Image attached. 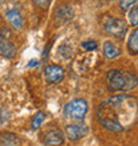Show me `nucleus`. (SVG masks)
Here are the masks:
<instances>
[{"mask_svg":"<svg viewBox=\"0 0 138 146\" xmlns=\"http://www.w3.org/2000/svg\"><path fill=\"white\" fill-rule=\"evenodd\" d=\"M127 49L130 54H138V28L131 32L130 37L127 40Z\"/></svg>","mask_w":138,"mask_h":146,"instance_id":"obj_13","label":"nucleus"},{"mask_svg":"<svg viewBox=\"0 0 138 146\" xmlns=\"http://www.w3.org/2000/svg\"><path fill=\"white\" fill-rule=\"evenodd\" d=\"M37 64H38L37 60H31V62L28 64V66H34V65H37Z\"/></svg>","mask_w":138,"mask_h":146,"instance_id":"obj_21","label":"nucleus"},{"mask_svg":"<svg viewBox=\"0 0 138 146\" xmlns=\"http://www.w3.org/2000/svg\"><path fill=\"white\" fill-rule=\"evenodd\" d=\"M102 50H104V54H105L106 58H114V57H117V56L121 54V49L115 45L114 42H111V41L105 42Z\"/></svg>","mask_w":138,"mask_h":146,"instance_id":"obj_12","label":"nucleus"},{"mask_svg":"<svg viewBox=\"0 0 138 146\" xmlns=\"http://www.w3.org/2000/svg\"><path fill=\"white\" fill-rule=\"evenodd\" d=\"M11 35L9 29L7 28H0V40H7V37Z\"/></svg>","mask_w":138,"mask_h":146,"instance_id":"obj_20","label":"nucleus"},{"mask_svg":"<svg viewBox=\"0 0 138 146\" xmlns=\"http://www.w3.org/2000/svg\"><path fill=\"white\" fill-rule=\"evenodd\" d=\"M138 5V0H121L119 1V8L122 11H127L129 8H133Z\"/></svg>","mask_w":138,"mask_h":146,"instance_id":"obj_15","label":"nucleus"},{"mask_svg":"<svg viewBox=\"0 0 138 146\" xmlns=\"http://www.w3.org/2000/svg\"><path fill=\"white\" fill-rule=\"evenodd\" d=\"M44 121H45V114H44V111H37V113L34 114V117L32 118L31 127L33 130H36V129L40 127V125H41Z\"/></svg>","mask_w":138,"mask_h":146,"instance_id":"obj_14","label":"nucleus"},{"mask_svg":"<svg viewBox=\"0 0 138 146\" xmlns=\"http://www.w3.org/2000/svg\"><path fill=\"white\" fill-rule=\"evenodd\" d=\"M97 119L105 129L121 133L138 117V101L130 94H118L102 101L97 108Z\"/></svg>","mask_w":138,"mask_h":146,"instance_id":"obj_1","label":"nucleus"},{"mask_svg":"<svg viewBox=\"0 0 138 146\" xmlns=\"http://www.w3.org/2000/svg\"><path fill=\"white\" fill-rule=\"evenodd\" d=\"M102 27L105 32H107L109 35L114 36L117 38H122L126 35L127 31L126 23L121 19H117V17H105L102 21Z\"/></svg>","mask_w":138,"mask_h":146,"instance_id":"obj_4","label":"nucleus"},{"mask_svg":"<svg viewBox=\"0 0 138 146\" xmlns=\"http://www.w3.org/2000/svg\"><path fill=\"white\" fill-rule=\"evenodd\" d=\"M5 17L11 23V25L16 29L23 27V16L20 15V12L17 9H9L5 12Z\"/></svg>","mask_w":138,"mask_h":146,"instance_id":"obj_10","label":"nucleus"},{"mask_svg":"<svg viewBox=\"0 0 138 146\" xmlns=\"http://www.w3.org/2000/svg\"><path fill=\"white\" fill-rule=\"evenodd\" d=\"M15 45L8 40H1L0 41V56H3L5 58H11L15 54Z\"/></svg>","mask_w":138,"mask_h":146,"instance_id":"obj_11","label":"nucleus"},{"mask_svg":"<svg viewBox=\"0 0 138 146\" xmlns=\"http://www.w3.org/2000/svg\"><path fill=\"white\" fill-rule=\"evenodd\" d=\"M88 134V126L85 123H72L65 127V135L70 141H77L80 138H84Z\"/></svg>","mask_w":138,"mask_h":146,"instance_id":"obj_7","label":"nucleus"},{"mask_svg":"<svg viewBox=\"0 0 138 146\" xmlns=\"http://www.w3.org/2000/svg\"><path fill=\"white\" fill-rule=\"evenodd\" d=\"M81 46L84 48L85 50H96L98 44H97L94 40H88V41H84L81 44Z\"/></svg>","mask_w":138,"mask_h":146,"instance_id":"obj_18","label":"nucleus"},{"mask_svg":"<svg viewBox=\"0 0 138 146\" xmlns=\"http://www.w3.org/2000/svg\"><path fill=\"white\" fill-rule=\"evenodd\" d=\"M52 0H33V3L37 5V7L42 8V9H45V8L49 7V4Z\"/></svg>","mask_w":138,"mask_h":146,"instance_id":"obj_19","label":"nucleus"},{"mask_svg":"<svg viewBox=\"0 0 138 146\" xmlns=\"http://www.w3.org/2000/svg\"><path fill=\"white\" fill-rule=\"evenodd\" d=\"M58 53L61 54L64 58H69L72 56V48H70L68 44H62V45H60V48H58Z\"/></svg>","mask_w":138,"mask_h":146,"instance_id":"obj_17","label":"nucleus"},{"mask_svg":"<svg viewBox=\"0 0 138 146\" xmlns=\"http://www.w3.org/2000/svg\"><path fill=\"white\" fill-rule=\"evenodd\" d=\"M21 139L11 131H0V146H20Z\"/></svg>","mask_w":138,"mask_h":146,"instance_id":"obj_8","label":"nucleus"},{"mask_svg":"<svg viewBox=\"0 0 138 146\" xmlns=\"http://www.w3.org/2000/svg\"><path fill=\"white\" fill-rule=\"evenodd\" d=\"M65 141V134L60 129H52L44 133L42 142L45 146H61Z\"/></svg>","mask_w":138,"mask_h":146,"instance_id":"obj_6","label":"nucleus"},{"mask_svg":"<svg viewBox=\"0 0 138 146\" xmlns=\"http://www.w3.org/2000/svg\"><path fill=\"white\" fill-rule=\"evenodd\" d=\"M54 15H56V19H57L60 23H66V21L73 19V15H74V13H73V9L70 5H68V4H61L60 7H57Z\"/></svg>","mask_w":138,"mask_h":146,"instance_id":"obj_9","label":"nucleus"},{"mask_svg":"<svg viewBox=\"0 0 138 146\" xmlns=\"http://www.w3.org/2000/svg\"><path fill=\"white\" fill-rule=\"evenodd\" d=\"M129 23L131 25H138V5L133 7L129 12Z\"/></svg>","mask_w":138,"mask_h":146,"instance_id":"obj_16","label":"nucleus"},{"mask_svg":"<svg viewBox=\"0 0 138 146\" xmlns=\"http://www.w3.org/2000/svg\"><path fill=\"white\" fill-rule=\"evenodd\" d=\"M106 85L109 92H130L138 86V77L127 70L113 69L106 74Z\"/></svg>","mask_w":138,"mask_h":146,"instance_id":"obj_2","label":"nucleus"},{"mask_svg":"<svg viewBox=\"0 0 138 146\" xmlns=\"http://www.w3.org/2000/svg\"><path fill=\"white\" fill-rule=\"evenodd\" d=\"M44 76H45V81L48 84H57V82L62 81V78L65 76V70L62 69L60 65L52 64V65L45 66Z\"/></svg>","mask_w":138,"mask_h":146,"instance_id":"obj_5","label":"nucleus"},{"mask_svg":"<svg viewBox=\"0 0 138 146\" xmlns=\"http://www.w3.org/2000/svg\"><path fill=\"white\" fill-rule=\"evenodd\" d=\"M88 113V104L82 98H74L69 101L64 108V114L72 119H84Z\"/></svg>","mask_w":138,"mask_h":146,"instance_id":"obj_3","label":"nucleus"}]
</instances>
